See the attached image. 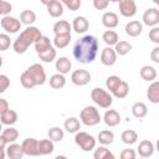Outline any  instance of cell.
<instances>
[{
    "instance_id": "obj_56",
    "label": "cell",
    "mask_w": 159,
    "mask_h": 159,
    "mask_svg": "<svg viewBox=\"0 0 159 159\" xmlns=\"http://www.w3.org/2000/svg\"><path fill=\"white\" fill-rule=\"evenodd\" d=\"M108 1H109V2H117L118 0H108Z\"/></svg>"
},
{
    "instance_id": "obj_40",
    "label": "cell",
    "mask_w": 159,
    "mask_h": 159,
    "mask_svg": "<svg viewBox=\"0 0 159 159\" xmlns=\"http://www.w3.org/2000/svg\"><path fill=\"white\" fill-rule=\"evenodd\" d=\"M37 55H39V57H40L41 61L50 63V62H52V61L56 58V50H55L53 46H51V47H48L46 51H43V52H41V53H37Z\"/></svg>"
},
{
    "instance_id": "obj_15",
    "label": "cell",
    "mask_w": 159,
    "mask_h": 159,
    "mask_svg": "<svg viewBox=\"0 0 159 159\" xmlns=\"http://www.w3.org/2000/svg\"><path fill=\"white\" fill-rule=\"evenodd\" d=\"M71 26L77 34H84L89 29V22L84 16H76Z\"/></svg>"
},
{
    "instance_id": "obj_20",
    "label": "cell",
    "mask_w": 159,
    "mask_h": 159,
    "mask_svg": "<svg viewBox=\"0 0 159 159\" xmlns=\"http://www.w3.org/2000/svg\"><path fill=\"white\" fill-rule=\"evenodd\" d=\"M147 97L152 103L154 104L159 103V82L158 81L155 80L152 81V84L147 89Z\"/></svg>"
},
{
    "instance_id": "obj_34",
    "label": "cell",
    "mask_w": 159,
    "mask_h": 159,
    "mask_svg": "<svg viewBox=\"0 0 159 159\" xmlns=\"http://www.w3.org/2000/svg\"><path fill=\"white\" fill-rule=\"evenodd\" d=\"M1 135H2L4 139L7 142V144H9V143H14V142H16V139L19 138V130H17L16 128L9 125V128H6V129L2 130V134H1Z\"/></svg>"
},
{
    "instance_id": "obj_16",
    "label": "cell",
    "mask_w": 159,
    "mask_h": 159,
    "mask_svg": "<svg viewBox=\"0 0 159 159\" xmlns=\"http://www.w3.org/2000/svg\"><path fill=\"white\" fill-rule=\"evenodd\" d=\"M124 30H125V34L128 36L137 37V36H139L143 32V24L139 22V21H137V20H133V21H129L125 25Z\"/></svg>"
},
{
    "instance_id": "obj_37",
    "label": "cell",
    "mask_w": 159,
    "mask_h": 159,
    "mask_svg": "<svg viewBox=\"0 0 159 159\" xmlns=\"http://www.w3.org/2000/svg\"><path fill=\"white\" fill-rule=\"evenodd\" d=\"M130 50H132V45L128 41H118L114 45V51L119 56H125L127 53L130 52Z\"/></svg>"
},
{
    "instance_id": "obj_55",
    "label": "cell",
    "mask_w": 159,
    "mask_h": 159,
    "mask_svg": "<svg viewBox=\"0 0 159 159\" xmlns=\"http://www.w3.org/2000/svg\"><path fill=\"white\" fill-rule=\"evenodd\" d=\"M1 66H2V57L0 56V67H1Z\"/></svg>"
},
{
    "instance_id": "obj_21",
    "label": "cell",
    "mask_w": 159,
    "mask_h": 159,
    "mask_svg": "<svg viewBox=\"0 0 159 159\" xmlns=\"http://www.w3.org/2000/svg\"><path fill=\"white\" fill-rule=\"evenodd\" d=\"M47 12L50 16L52 17H60L63 14V4L60 0H53L51 4H48L47 6Z\"/></svg>"
},
{
    "instance_id": "obj_12",
    "label": "cell",
    "mask_w": 159,
    "mask_h": 159,
    "mask_svg": "<svg viewBox=\"0 0 159 159\" xmlns=\"http://www.w3.org/2000/svg\"><path fill=\"white\" fill-rule=\"evenodd\" d=\"M117 61V53L112 46H107L101 52V62L104 66H113Z\"/></svg>"
},
{
    "instance_id": "obj_36",
    "label": "cell",
    "mask_w": 159,
    "mask_h": 159,
    "mask_svg": "<svg viewBox=\"0 0 159 159\" xmlns=\"http://www.w3.org/2000/svg\"><path fill=\"white\" fill-rule=\"evenodd\" d=\"M129 93V84L125 81H120V83L118 84V87L112 92V94L117 98H125Z\"/></svg>"
},
{
    "instance_id": "obj_4",
    "label": "cell",
    "mask_w": 159,
    "mask_h": 159,
    "mask_svg": "<svg viewBox=\"0 0 159 159\" xmlns=\"http://www.w3.org/2000/svg\"><path fill=\"white\" fill-rule=\"evenodd\" d=\"M80 119L81 122L87 125V127H93V125H97L102 118H101V114L98 112V109L94 107V106H86L81 113H80Z\"/></svg>"
},
{
    "instance_id": "obj_33",
    "label": "cell",
    "mask_w": 159,
    "mask_h": 159,
    "mask_svg": "<svg viewBox=\"0 0 159 159\" xmlns=\"http://www.w3.org/2000/svg\"><path fill=\"white\" fill-rule=\"evenodd\" d=\"M120 139H122V142L124 144L132 145V144H134L138 140V133L135 130H133V129H127V130H124L122 133Z\"/></svg>"
},
{
    "instance_id": "obj_10",
    "label": "cell",
    "mask_w": 159,
    "mask_h": 159,
    "mask_svg": "<svg viewBox=\"0 0 159 159\" xmlns=\"http://www.w3.org/2000/svg\"><path fill=\"white\" fill-rule=\"evenodd\" d=\"M71 81L76 86H86L91 81V73L87 70H76L71 75Z\"/></svg>"
},
{
    "instance_id": "obj_49",
    "label": "cell",
    "mask_w": 159,
    "mask_h": 159,
    "mask_svg": "<svg viewBox=\"0 0 159 159\" xmlns=\"http://www.w3.org/2000/svg\"><path fill=\"white\" fill-rule=\"evenodd\" d=\"M150 58L154 63H159V46H155L150 52Z\"/></svg>"
},
{
    "instance_id": "obj_27",
    "label": "cell",
    "mask_w": 159,
    "mask_h": 159,
    "mask_svg": "<svg viewBox=\"0 0 159 159\" xmlns=\"http://www.w3.org/2000/svg\"><path fill=\"white\" fill-rule=\"evenodd\" d=\"M53 47L55 48H65L68 46L71 41V34H63V35H55L53 37Z\"/></svg>"
},
{
    "instance_id": "obj_52",
    "label": "cell",
    "mask_w": 159,
    "mask_h": 159,
    "mask_svg": "<svg viewBox=\"0 0 159 159\" xmlns=\"http://www.w3.org/2000/svg\"><path fill=\"white\" fill-rule=\"evenodd\" d=\"M40 1H41V4H43L45 6H47V5H48V4H51L53 0H40Z\"/></svg>"
},
{
    "instance_id": "obj_50",
    "label": "cell",
    "mask_w": 159,
    "mask_h": 159,
    "mask_svg": "<svg viewBox=\"0 0 159 159\" xmlns=\"http://www.w3.org/2000/svg\"><path fill=\"white\" fill-rule=\"evenodd\" d=\"M6 109H9V102L4 98H0V114L4 113Z\"/></svg>"
},
{
    "instance_id": "obj_17",
    "label": "cell",
    "mask_w": 159,
    "mask_h": 159,
    "mask_svg": "<svg viewBox=\"0 0 159 159\" xmlns=\"http://www.w3.org/2000/svg\"><path fill=\"white\" fill-rule=\"evenodd\" d=\"M118 15L113 11H107L102 15V24L107 29H114L118 26Z\"/></svg>"
},
{
    "instance_id": "obj_35",
    "label": "cell",
    "mask_w": 159,
    "mask_h": 159,
    "mask_svg": "<svg viewBox=\"0 0 159 159\" xmlns=\"http://www.w3.org/2000/svg\"><path fill=\"white\" fill-rule=\"evenodd\" d=\"M20 21H21V24H24V25L31 26V25L36 21V14H35L32 10H24V11L20 14Z\"/></svg>"
},
{
    "instance_id": "obj_48",
    "label": "cell",
    "mask_w": 159,
    "mask_h": 159,
    "mask_svg": "<svg viewBox=\"0 0 159 159\" xmlns=\"http://www.w3.org/2000/svg\"><path fill=\"white\" fill-rule=\"evenodd\" d=\"M109 1L108 0H93V7L96 10H104L107 9Z\"/></svg>"
},
{
    "instance_id": "obj_31",
    "label": "cell",
    "mask_w": 159,
    "mask_h": 159,
    "mask_svg": "<svg viewBox=\"0 0 159 159\" xmlns=\"http://www.w3.org/2000/svg\"><path fill=\"white\" fill-rule=\"evenodd\" d=\"M102 40L104 41V43H106L107 46H114V45L119 41V36H118V34H117L116 31H113V30H107V31L103 32Z\"/></svg>"
},
{
    "instance_id": "obj_53",
    "label": "cell",
    "mask_w": 159,
    "mask_h": 159,
    "mask_svg": "<svg viewBox=\"0 0 159 159\" xmlns=\"http://www.w3.org/2000/svg\"><path fill=\"white\" fill-rule=\"evenodd\" d=\"M6 157V153L4 152V149H0V159H4Z\"/></svg>"
},
{
    "instance_id": "obj_46",
    "label": "cell",
    "mask_w": 159,
    "mask_h": 159,
    "mask_svg": "<svg viewBox=\"0 0 159 159\" xmlns=\"http://www.w3.org/2000/svg\"><path fill=\"white\" fill-rule=\"evenodd\" d=\"M135 157H137V153L134 152V149L125 148L120 152V158L122 159H135Z\"/></svg>"
},
{
    "instance_id": "obj_54",
    "label": "cell",
    "mask_w": 159,
    "mask_h": 159,
    "mask_svg": "<svg viewBox=\"0 0 159 159\" xmlns=\"http://www.w3.org/2000/svg\"><path fill=\"white\" fill-rule=\"evenodd\" d=\"M153 2L157 4V5H159V0H153Z\"/></svg>"
},
{
    "instance_id": "obj_47",
    "label": "cell",
    "mask_w": 159,
    "mask_h": 159,
    "mask_svg": "<svg viewBox=\"0 0 159 159\" xmlns=\"http://www.w3.org/2000/svg\"><path fill=\"white\" fill-rule=\"evenodd\" d=\"M149 40L154 43H159V27L153 26V29L149 31Z\"/></svg>"
},
{
    "instance_id": "obj_14",
    "label": "cell",
    "mask_w": 159,
    "mask_h": 159,
    "mask_svg": "<svg viewBox=\"0 0 159 159\" xmlns=\"http://www.w3.org/2000/svg\"><path fill=\"white\" fill-rule=\"evenodd\" d=\"M5 153H6V157L10 158V159H21L25 155L21 144H16L15 142L14 143H9V145L6 147V152Z\"/></svg>"
},
{
    "instance_id": "obj_39",
    "label": "cell",
    "mask_w": 159,
    "mask_h": 159,
    "mask_svg": "<svg viewBox=\"0 0 159 159\" xmlns=\"http://www.w3.org/2000/svg\"><path fill=\"white\" fill-rule=\"evenodd\" d=\"M63 135H65V133L60 127H52L47 132V137L52 142H61L63 139Z\"/></svg>"
},
{
    "instance_id": "obj_29",
    "label": "cell",
    "mask_w": 159,
    "mask_h": 159,
    "mask_svg": "<svg viewBox=\"0 0 159 159\" xmlns=\"http://www.w3.org/2000/svg\"><path fill=\"white\" fill-rule=\"evenodd\" d=\"M132 114L135 118H144L148 114V107L143 102H135L132 106Z\"/></svg>"
},
{
    "instance_id": "obj_38",
    "label": "cell",
    "mask_w": 159,
    "mask_h": 159,
    "mask_svg": "<svg viewBox=\"0 0 159 159\" xmlns=\"http://www.w3.org/2000/svg\"><path fill=\"white\" fill-rule=\"evenodd\" d=\"M94 159H114V154L106 147H98L93 153Z\"/></svg>"
},
{
    "instance_id": "obj_23",
    "label": "cell",
    "mask_w": 159,
    "mask_h": 159,
    "mask_svg": "<svg viewBox=\"0 0 159 159\" xmlns=\"http://www.w3.org/2000/svg\"><path fill=\"white\" fill-rule=\"evenodd\" d=\"M55 35H63V34H71L72 26L70 25L68 21L66 20H60L57 22H55L53 27H52Z\"/></svg>"
},
{
    "instance_id": "obj_6",
    "label": "cell",
    "mask_w": 159,
    "mask_h": 159,
    "mask_svg": "<svg viewBox=\"0 0 159 159\" xmlns=\"http://www.w3.org/2000/svg\"><path fill=\"white\" fill-rule=\"evenodd\" d=\"M75 143L84 152H91L96 148V139L93 135L86 133V132H76L75 135Z\"/></svg>"
},
{
    "instance_id": "obj_32",
    "label": "cell",
    "mask_w": 159,
    "mask_h": 159,
    "mask_svg": "<svg viewBox=\"0 0 159 159\" xmlns=\"http://www.w3.org/2000/svg\"><path fill=\"white\" fill-rule=\"evenodd\" d=\"M97 139H98V142H99L101 144H103V145H109V144H112L113 140H114V133H113L112 130H109V129L101 130V132L98 133Z\"/></svg>"
},
{
    "instance_id": "obj_22",
    "label": "cell",
    "mask_w": 159,
    "mask_h": 159,
    "mask_svg": "<svg viewBox=\"0 0 159 159\" xmlns=\"http://www.w3.org/2000/svg\"><path fill=\"white\" fill-rule=\"evenodd\" d=\"M0 122L6 125H12L17 122V113L12 109H6L4 113L0 114Z\"/></svg>"
},
{
    "instance_id": "obj_57",
    "label": "cell",
    "mask_w": 159,
    "mask_h": 159,
    "mask_svg": "<svg viewBox=\"0 0 159 159\" xmlns=\"http://www.w3.org/2000/svg\"><path fill=\"white\" fill-rule=\"evenodd\" d=\"M1 130H2V123L0 122V132H1Z\"/></svg>"
},
{
    "instance_id": "obj_24",
    "label": "cell",
    "mask_w": 159,
    "mask_h": 159,
    "mask_svg": "<svg viewBox=\"0 0 159 159\" xmlns=\"http://www.w3.org/2000/svg\"><path fill=\"white\" fill-rule=\"evenodd\" d=\"M139 75L140 77L144 80V81H148V82H152L157 78V70L153 67V66H149V65H145L140 68L139 71Z\"/></svg>"
},
{
    "instance_id": "obj_30",
    "label": "cell",
    "mask_w": 159,
    "mask_h": 159,
    "mask_svg": "<svg viewBox=\"0 0 159 159\" xmlns=\"http://www.w3.org/2000/svg\"><path fill=\"white\" fill-rule=\"evenodd\" d=\"M63 127L68 133H76L81 129V122L76 117H70L65 120Z\"/></svg>"
},
{
    "instance_id": "obj_25",
    "label": "cell",
    "mask_w": 159,
    "mask_h": 159,
    "mask_svg": "<svg viewBox=\"0 0 159 159\" xmlns=\"http://www.w3.org/2000/svg\"><path fill=\"white\" fill-rule=\"evenodd\" d=\"M39 154L40 155H48L53 152L55 145L51 139H41L39 140Z\"/></svg>"
},
{
    "instance_id": "obj_2",
    "label": "cell",
    "mask_w": 159,
    "mask_h": 159,
    "mask_svg": "<svg viewBox=\"0 0 159 159\" xmlns=\"http://www.w3.org/2000/svg\"><path fill=\"white\" fill-rule=\"evenodd\" d=\"M20 82L22 87L31 89L35 86H42L46 82V72L45 68L40 63L31 65L27 70H25L20 76Z\"/></svg>"
},
{
    "instance_id": "obj_28",
    "label": "cell",
    "mask_w": 159,
    "mask_h": 159,
    "mask_svg": "<svg viewBox=\"0 0 159 159\" xmlns=\"http://www.w3.org/2000/svg\"><path fill=\"white\" fill-rule=\"evenodd\" d=\"M66 84V77L65 75L62 73H55L50 77V86L53 88V89H60L62 87H65Z\"/></svg>"
},
{
    "instance_id": "obj_42",
    "label": "cell",
    "mask_w": 159,
    "mask_h": 159,
    "mask_svg": "<svg viewBox=\"0 0 159 159\" xmlns=\"http://www.w3.org/2000/svg\"><path fill=\"white\" fill-rule=\"evenodd\" d=\"M63 5L67 6V9H70L71 11H77L81 5H82V1L81 0H60Z\"/></svg>"
},
{
    "instance_id": "obj_19",
    "label": "cell",
    "mask_w": 159,
    "mask_h": 159,
    "mask_svg": "<svg viewBox=\"0 0 159 159\" xmlns=\"http://www.w3.org/2000/svg\"><path fill=\"white\" fill-rule=\"evenodd\" d=\"M55 67L57 70L58 73H62V75H66L71 71V67H72V62L70 58H67L66 56H61L56 60V63H55Z\"/></svg>"
},
{
    "instance_id": "obj_43",
    "label": "cell",
    "mask_w": 159,
    "mask_h": 159,
    "mask_svg": "<svg viewBox=\"0 0 159 159\" xmlns=\"http://www.w3.org/2000/svg\"><path fill=\"white\" fill-rule=\"evenodd\" d=\"M11 45V39L7 34H0V51H6Z\"/></svg>"
},
{
    "instance_id": "obj_18",
    "label": "cell",
    "mask_w": 159,
    "mask_h": 159,
    "mask_svg": "<svg viewBox=\"0 0 159 159\" xmlns=\"http://www.w3.org/2000/svg\"><path fill=\"white\" fill-rule=\"evenodd\" d=\"M154 153V144L150 142V140H142L138 145V154L142 157V158H149L152 157Z\"/></svg>"
},
{
    "instance_id": "obj_44",
    "label": "cell",
    "mask_w": 159,
    "mask_h": 159,
    "mask_svg": "<svg viewBox=\"0 0 159 159\" xmlns=\"http://www.w3.org/2000/svg\"><path fill=\"white\" fill-rule=\"evenodd\" d=\"M12 11V5L6 0H0V16L9 15Z\"/></svg>"
},
{
    "instance_id": "obj_7",
    "label": "cell",
    "mask_w": 159,
    "mask_h": 159,
    "mask_svg": "<svg viewBox=\"0 0 159 159\" xmlns=\"http://www.w3.org/2000/svg\"><path fill=\"white\" fill-rule=\"evenodd\" d=\"M0 24H1V27L7 34H16L21 29V21L17 20L16 17H14V16H10V15L2 16Z\"/></svg>"
},
{
    "instance_id": "obj_51",
    "label": "cell",
    "mask_w": 159,
    "mask_h": 159,
    "mask_svg": "<svg viewBox=\"0 0 159 159\" xmlns=\"http://www.w3.org/2000/svg\"><path fill=\"white\" fill-rule=\"evenodd\" d=\"M6 144H7V142L4 139V137H2V135H0V149H5Z\"/></svg>"
},
{
    "instance_id": "obj_5",
    "label": "cell",
    "mask_w": 159,
    "mask_h": 159,
    "mask_svg": "<svg viewBox=\"0 0 159 159\" xmlns=\"http://www.w3.org/2000/svg\"><path fill=\"white\" fill-rule=\"evenodd\" d=\"M91 99L101 108H109L113 102L112 96L101 87H96L91 91Z\"/></svg>"
},
{
    "instance_id": "obj_45",
    "label": "cell",
    "mask_w": 159,
    "mask_h": 159,
    "mask_svg": "<svg viewBox=\"0 0 159 159\" xmlns=\"http://www.w3.org/2000/svg\"><path fill=\"white\" fill-rule=\"evenodd\" d=\"M10 87V78L6 75H0V93H4Z\"/></svg>"
},
{
    "instance_id": "obj_13",
    "label": "cell",
    "mask_w": 159,
    "mask_h": 159,
    "mask_svg": "<svg viewBox=\"0 0 159 159\" xmlns=\"http://www.w3.org/2000/svg\"><path fill=\"white\" fill-rule=\"evenodd\" d=\"M103 122L108 127H116L120 123V114L116 109H108L103 116Z\"/></svg>"
},
{
    "instance_id": "obj_41",
    "label": "cell",
    "mask_w": 159,
    "mask_h": 159,
    "mask_svg": "<svg viewBox=\"0 0 159 159\" xmlns=\"http://www.w3.org/2000/svg\"><path fill=\"white\" fill-rule=\"evenodd\" d=\"M120 78L118 77V76H109L107 80H106V87H107V89H109V92L112 93L117 87H118V84L120 83Z\"/></svg>"
},
{
    "instance_id": "obj_8",
    "label": "cell",
    "mask_w": 159,
    "mask_h": 159,
    "mask_svg": "<svg viewBox=\"0 0 159 159\" xmlns=\"http://www.w3.org/2000/svg\"><path fill=\"white\" fill-rule=\"evenodd\" d=\"M119 12L124 17H132L137 14V4L134 0H118Z\"/></svg>"
},
{
    "instance_id": "obj_11",
    "label": "cell",
    "mask_w": 159,
    "mask_h": 159,
    "mask_svg": "<svg viewBox=\"0 0 159 159\" xmlns=\"http://www.w3.org/2000/svg\"><path fill=\"white\" fill-rule=\"evenodd\" d=\"M143 24L147 26H157L159 24V10L157 7H149L143 14Z\"/></svg>"
},
{
    "instance_id": "obj_9",
    "label": "cell",
    "mask_w": 159,
    "mask_h": 159,
    "mask_svg": "<svg viewBox=\"0 0 159 159\" xmlns=\"http://www.w3.org/2000/svg\"><path fill=\"white\" fill-rule=\"evenodd\" d=\"M37 145H39V140L35 139V138H26L21 143L24 154L25 155H29V157H37V155H40L39 154V147Z\"/></svg>"
},
{
    "instance_id": "obj_3",
    "label": "cell",
    "mask_w": 159,
    "mask_h": 159,
    "mask_svg": "<svg viewBox=\"0 0 159 159\" xmlns=\"http://www.w3.org/2000/svg\"><path fill=\"white\" fill-rule=\"evenodd\" d=\"M41 31L35 27V26H27L21 34L20 36L14 41L12 43V48L16 53H25L29 48L30 45H32L40 36H41Z\"/></svg>"
},
{
    "instance_id": "obj_26",
    "label": "cell",
    "mask_w": 159,
    "mask_h": 159,
    "mask_svg": "<svg viewBox=\"0 0 159 159\" xmlns=\"http://www.w3.org/2000/svg\"><path fill=\"white\" fill-rule=\"evenodd\" d=\"M34 45H35V50H36L37 53H41V52L46 51L48 47L52 46L51 40H50L47 36H45V35H41V36L34 42Z\"/></svg>"
},
{
    "instance_id": "obj_1",
    "label": "cell",
    "mask_w": 159,
    "mask_h": 159,
    "mask_svg": "<svg viewBox=\"0 0 159 159\" xmlns=\"http://www.w3.org/2000/svg\"><path fill=\"white\" fill-rule=\"evenodd\" d=\"M98 40L93 35H84L73 46V57L80 63H92L98 55Z\"/></svg>"
}]
</instances>
